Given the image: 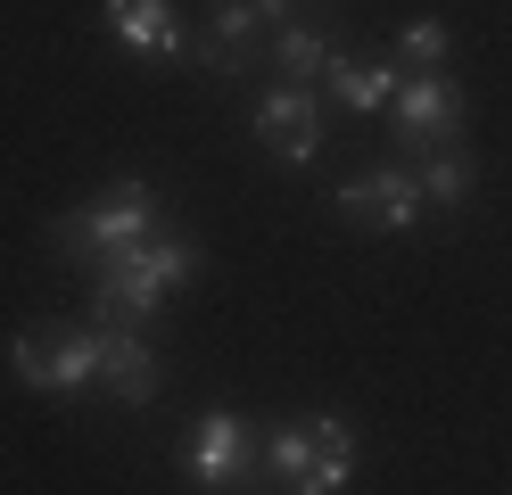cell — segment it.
Masks as SVG:
<instances>
[{"label": "cell", "mask_w": 512, "mask_h": 495, "mask_svg": "<svg viewBox=\"0 0 512 495\" xmlns=\"http://www.w3.org/2000/svg\"><path fill=\"white\" fill-rule=\"evenodd\" d=\"M91 380H100V330H58V339H42V396H83Z\"/></svg>", "instance_id": "7c38bea8"}, {"label": "cell", "mask_w": 512, "mask_h": 495, "mask_svg": "<svg viewBox=\"0 0 512 495\" xmlns=\"http://www.w3.org/2000/svg\"><path fill=\"white\" fill-rule=\"evenodd\" d=\"M100 330V388L116 396V405H157V380H166V363H157V347L141 339L133 322H91Z\"/></svg>", "instance_id": "9c48e42d"}, {"label": "cell", "mask_w": 512, "mask_h": 495, "mask_svg": "<svg viewBox=\"0 0 512 495\" xmlns=\"http://www.w3.org/2000/svg\"><path fill=\"white\" fill-rule=\"evenodd\" d=\"M265 33V17H256V0H223V9L190 33V58L199 66H215V75H240L248 66V42Z\"/></svg>", "instance_id": "8fae6325"}, {"label": "cell", "mask_w": 512, "mask_h": 495, "mask_svg": "<svg viewBox=\"0 0 512 495\" xmlns=\"http://www.w3.org/2000/svg\"><path fill=\"white\" fill-rule=\"evenodd\" d=\"M331 207H339L347 223H364V231H413L430 198H422V174H413L405 157H389V165H372V174L331 182Z\"/></svg>", "instance_id": "8992f818"}, {"label": "cell", "mask_w": 512, "mask_h": 495, "mask_svg": "<svg viewBox=\"0 0 512 495\" xmlns=\"http://www.w3.org/2000/svg\"><path fill=\"white\" fill-rule=\"evenodd\" d=\"M265 58H273L281 83H306V91H314V83H323L331 66L347 58V25H281Z\"/></svg>", "instance_id": "30bf717a"}, {"label": "cell", "mask_w": 512, "mask_h": 495, "mask_svg": "<svg viewBox=\"0 0 512 495\" xmlns=\"http://www.w3.org/2000/svg\"><path fill=\"white\" fill-rule=\"evenodd\" d=\"M174 471L199 487V495H232L248 471H256V438H248V421L232 405H207L199 421H190V438L174 454Z\"/></svg>", "instance_id": "5b68a950"}, {"label": "cell", "mask_w": 512, "mask_h": 495, "mask_svg": "<svg viewBox=\"0 0 512 495\" xmlns=\"http://www.w3.org/2000/svg\"><path fill=\"white\" fill-rule=\"evenodd\" d=\"M100 25L116 33V50H133L141 66H182L190 58V33L174 17V0H108Z\"/></svg>", "instance_id": "ba28073f"}, {"label": "cell", "mask_w": 512, "mask_h": 495, "mask_svg": "<svg viewBox=\"0 0 512 495\" xmlns=\"http://www.w3.org/2000/svg\"><path fill=\"white\" fill-rule=\"evenodd\" d=\"M207 264V248L190 240V231H149L141 248H116L91 264V322H141L157 314V297L174 281H190Z\"/></svg>", "instance_id": "6da1fadb"}, {"label": "cell", "mask_w": 512, "mask_h": 495, "mask_svg": "<svg viewBox=\"0 0 512 495\" xmlns=\"http://www.w3.org/2000/svg\"><path fill=\"white\" fill-rule=\"evenodd\" d=\"M413 174H422V198H430V207H471V190H479L471 149H430V157H413Z\"/></svg>", "instance_id": "5bb4252c"}, {"label": "cell", "mask_w": 512, "mask_h": 495, "mask_svg": "<svg viewBox=\"0 0 512 495\" xmlns=\"http://www.w3.org/2000/svg\"><path fill=\"white\" fill-rule=\"evenodd\" d=\"M256 462L281 495H347L356 479V421L347 413H298L256 438Z\"/></svg>", "instance_id": "7a4b0ae2"}, {"label": "cell", "mask_w": 512, "mask_h": 495, "mask_svg": "<svg viewBox=\"0 0 512 495\" xmlns=\"http://www.w3.org/2000/svg\"><path fill=\"white\" fill-rule=\"evenodd\" d=\"M157 231V190H149V174H124V182H108L91 207H75V215H58L50 223V256L58 264H100V256H116V248H141Z\"/></svg>", "instance_id": "3957f363"}, {"label": "cell", "mask_w": 512, "mask_h": 495, "mask_svg": "<svg viewBox=\"0 0 512 495\" xmlns=\"http://www.w3.org/2000/svg\"><path fill=\"white\" fill-rule=\"evenodd\" d=\"M331 91L347 99V108H356V116H380V108H389V99L405 91V66L389 58V66H364V58H339L331 66Z\"/></svg>", "instance_id": "4fadbf2b"}, {"label": "cell", "mask_w": 512, "mask_h": 495, "mask_svg": "<svg viewBox=\"0 0 512 495\" xmlns=\"http://www.w3.org/2000/svg\"><path fill=\"white\" fill-rule=\"evenodd\" d=\"M397 50H405V66H422V75H438V58L455 50V25H446V17H413V25L397 33Z\"/></svg>", "instance_id": "9a60e30c"}, {"label": "cell", "mask_w": 512, "mask_h": 495, "mask_svg": "<svg viewBox=\"0 0 512 495\" xmlns=\"http://www.w3.org/2000/svg\"><path fill=\"white\" fill-rule=\"evenodd\" d=\"M256 141H265L281 165H314L323 157V91H306V83H273V91H256Z\"/></svg>", "instance_id": "52a82bcc"}, {"label": "cell", "mask_w": 512, "mask_h": 495, "mask_svg": "<svg viewBox=\"0 0 512 495\" xmlns=\"http://www.w3.org/2000/svg\"><path fill=\"white\" fill-rule=\"evenodd\" d=\"M9 372H17L25 388L42 380V330H17V339H9Z\"/></svg>", "instance_id": "2e32d148"}, {"label": "cell", "mask_w": 512, "mask_h": 495, "mask_svg": "<svg viewBox=\"0 0 512 495\" xmlns=\"http://www.w3.org/2000/svg\"><path fill=\"white\" fill-rule=\"evenodd\" d=\"M463 124H471V99L446 75H405V91L389 99V141H397L405 165L430 157V149H463Z\"/></svg>", "instance_id": "277c9868"}]
</instances>
